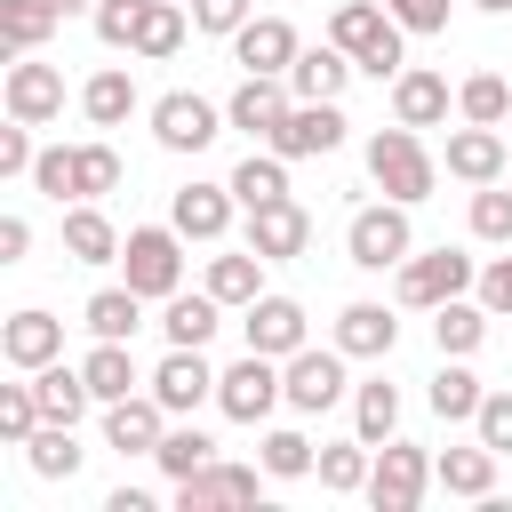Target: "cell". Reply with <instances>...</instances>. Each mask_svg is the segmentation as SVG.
I'll list each match as a JSON object with an SVG mask.
<instances>
[{
	"label": "cell",
	"instance_id": "obj_45",
	"mask_svg": "<svg viewBox=\"0 0 512 512\" xmlns=\"http://www.w3.org/2000/svg\"><path fill=\"white\" fill-rule=\"evenodd\" d=\"M144 16H152V0H96V40L136 56V32H144Z\"/></svg>",
	"mask_w": 512,
	"mask_h": 512
},
{
	"label": "cell",
	"instance_id": "obj_27",
	"mask_svg": "<svg viewBox=\"0 0 512 512\" xmlns=\"http://www.w3.org/2000/svg\"><path fill=\"white\" fill-rule=\"evenodd\" d=\"M488 304H472V296H448V304H432V344L448 352V360H472L480 352V336H488Z\"/></svg>",
	"mask_w": 512,
	"mask_h": 512
},
{
	"label": "cell",
	"instance_id": "obj_42",
	"mask_svg": "<svg viewBox=\"0 0 512 512\" xmlns=\"http://www.w3.org/2000/svg\"><path fill=\"white\" fill-rule=\"evenodd\" d=\"M184 48V0H152V16H144V32H136V56L144 64H168Z\"/></svg>",
	"mask_w": 512,
	"mask_h": 512
},
{
	"label": "cell",
	"instance_id": "obj_23",
	"mask_svg": "<svg viewBox=\"0 0 512 512\" xmlns=\"http://www.w3.org/2000/svg\"><path fill=\"white\" fill-rule=\"evenodd\" d=\"M432 480H440L448 496L488 504V496H496V448H488V440H472V448H440V456H432Z\"/></svg>",
	"mask_w": 512,
	"mask_h": 512
},
{
	"label": "cell",
	"instance_id": "obj_29",
	"mask_svg": "<svg viewBox=\"0 0 512 512\" xmlns=\"http://www.w3.org/2000/svg\"><path fill=\"white\" fill-rule=\"evenodd\" d=\"M32 392H40V416H48V424H80V416H88V400H96V392H88V376H80V368H64V360L32 368Z\"/></svg>",
	"mask_w": 512,
	"mask_h": 512
},
{
	"label": "cell",
	"instance_id": "obj_38",
	"mask_svg": "<svg viewBox=\"0 0 512 512\" xmlns=\"http://www.w3.org/2000/svg\"><path fill=\"white\" fill-rule=\"evenodd\" d=\"M368 464H376V456H368V440L352 432V440L320 448V464H312V472H320V488H328V496H360V488H368Z\"/></svg>",
	"mask_w": 512,
	"mask_h": 512
},
{
	"label": "cell",
	"instance_id": "obj_16",
	"mask_svg": "<svg viewBox=\"0 0 512 512\" xmlns=\"http://www.w3.org/2000/svg\"><path fill=\"white\" fill-rule=\"evenodd\" d=\"M296 48H304V40H296L288 16H248V24L232 32V64H240V72H288Z\"/></svg>",
	"mask_w": 512,
	"mask_h": 512
},
{
	"label": "cell",
	"instance_id": "obj_10",
	"mask_svg": "<svg viewBox=\"0 0 512 512\" xmlns=\"http://www.w3.org/2000/svg\"><path fill=\"white\" fill-rule=\"evenodd\" d=\"M344 360H352L344 344H328V352H312V344H304V352H288V360H280L288 408H296V416H320V408H336V400H344Z\"/></svg>",
	"mask_w": 512,
	"mask_h": 512
},
{
	"label": "cell",
	"instance_id": "obj_3",
	"mask_svg": "<svg viewBox=\"0 0 512 512\" xmlns=\"http://www.w3.org/2000/svg\"><path fill=\"white\" fill-rule=\"evenodd\" d=\"M120 280L136 288V296H176L184 288V232L176 224H136L128 240H120Z\"/></svg>",
	"mask_w": 512,
	"mask_h": 512
},
{
	"label": "cell",
	"instance_id": "obj_25",
	"mask_svg": "<svg viewBox=\"0 0 512 512\" xmlns=\"http://www.w3.org/2000/svg\"><path fill=\"white\" fill-rule=\"evenodd\" d=\"M208 296H216L224 312H248V304L264 296V256H256V248H232V256H208Z\"/></svg>",
	"mask_w": 512,
	"mask_h": 512
},
{
	"label": "cell",
	"instance_id": "obj_48",
	"mask_svg": "<svg viewBox=\"0 0 512 512\" xmlns=\"http://www.w3.org/2000/svg\"><path fill=\"white\" fill-rule=\"evenodd\" d=\"M32 184H40V192L64 208V200H72V144H40V160H32Z\"/></svg>",
	"mask_w": 512,
	"mask_h": 512
},
{
	"label": "cell",
	"instance_id": "obj_7",
	"mask_svg": "<svg viewBox=\"0 0 512 512\" xmlns=\"http://www.w3.org/2000/svg\"><path fill=\"white\" fill-rule=\"evenodd\" d=\"M424 488H432V456H424L416 440H384L376 464H368V504H376V512H416Z\"/></svg>",
	"mask_w": 512,
	"mask_h": 512
},
{
	"label": "cell",
	"instance_id": "obj_22",
	"mask_svg": "<svg viewBox=\"0 0 512 512\" xmlns=\"http://www.w3.org/2000/svg\"><path fill=\"white\" fill-rule=\"evenodd\" d=\"M64 256L72 264H120V224L96 200H72L64 208Z\"/></svg>",
	"mask_w": 512,
	"mask_h": 512
},
{
	"label": "cell",
	"instance_id": "obj_24",
	"mask_svg": "<svg viewBox=\"0 0 512 512\" xmlns=\"http://www.w3.org/2000/svg\"><path fill=\"white\" fill-rule=\"evenodd\" d=\"M512 160H504V136L496 128H480V120H464L456 136H448V176H464V184H496Z\"/></svg>",
	"mask_w": 512,
	"mask_h": 512
},
{
	"label": "cell",
	"instance_id": "obj_36",
	"mask_svg": "<svg viewBox=\"0 0 512 512\" xmlns=\"http://www.w3.org/2000/svg\"><path fill=\"white\" fill-rule=\"evenodd\" d=\"M352 432H360V440H368V448H384V440H392V432H400V392H392V384H384V376H376V384H360V392H352Z\"/></svg>",
	"mask_w": 512,
	"mask_h": 512
},
{
	"label": "cell",
	"instance_id": "obj_52",
	"mask_svg": "<svg viewBox=\"0 0 512 512\" xmlns=\"http://www.w3.org/2000/svg\"><path fill=\"white\" fill-rule=\"evenodd\" d=\"M192 24H200V32H224V40H232V32L248 24V0H192Z\"/></svg>",
	"mask_w": 512,
	"mask_h": 512
},
{
	"label": "cell",
	"instance_id": "obj_11",
	"mask_svg": "<svg viewBox=\"0 0 512 512\" xmlns=\"http://www.w3.org/2000/svg\"><path fill=\"white\" fill-rule=\"evenodd\" d=\"M0 96H8V120L48 128V120L64 112V72H56V64H40V56H16V64H8V80H0Z\"/></svg>",
	"mask_w": 512,
	"mask_h": 512
},
{
	"label": "cell",
	"instance_id": "obj_14",
	"mask_svg": "<svg viewBox=\"0 0 512 512\" xmlns=\"http://www.w3.org/2000/svg\"><path fill=\"white\" fill-rule=\"evenodd\" d=\"M264 480L272 472H256V464H200L192 480H176V504L184 512H216V504H264Z\"/></svg>",
	"mask_w": 512,
	"mask_h": 512
},
{
	"label": "cell",
	"instance_id": "obj_44",
	"mask_svg": "<svg viewBox=\"0 0 512 512\" xmlns=\"http://www.w3.org/2000/svg\"><path fill=\"white\" fill-rule=\"evenodd\" d=\"M40 424H48V416H40V392H32V384H0V440L24 448Z\"/></svg>",
	"mask_w": 512,
	"mask_h": 512
},
{
	"label": "cell",
	"instance_id": "obj_51",
	"mask_svg": "<svg viewBox=\"0 0 512 512\" xmlns=\"http://www.w3.org/2000/svg\"><path fill=\"white\" fill-rule=\"evenodd\" d=\"M472 296H480V304H488V312L504 320V312H512V256H496V264H480V280H472Z\"/></svg>",
	"mask_w": 512,
	"mask_h": 512
},
{
	"label": "cell",
	"instance_id": "obj_50",
	"mask_svg": "<svg viewBox=\"0 0 512 512\" xmlns=\"http://www.w3.org/2000/svg\"><path fill=\"white\" fill-rule=\"evenodd\" d=\"M32 160H40L32 128H24V120H8V128H0V176H32Z\"/></svg>",
	"mask_w": 512,
	"mask_h": 512
},
{
	"label": "cell",
	"instance_id": "obj_54",
	"mask_svg": "<svg viewBox=\"0 0 512 512\" xmlns=\"http://www.w3.org/2000/svg\"><path fill=\"white\" fill-rule=\"evenodd\" d=\"M24 248H32V224L24 216H0V264H24Z\"/></svg>",
	"mask_w": 512,
	"mask_h": 512
},
{
	"label": "cell",
	"instance_id": "obj_6",
	"mask_svg": "<svg viewBox=\"0 0 512 512\" xmlns=\"http://www.w3.org/2000/svg\"><path fill=\"white\" fill-rule=\"evenodd\" d=\"M280 400H288V384H280V360H272V352H240V360L216 376V408H224L232 424H264Z\"/></svg>",
	"mask_w": 512,
	"mask_h": 512
},
{
	"label": "cell",
	"instance_id": "obj_37",
	"mask_svg": "<svg viewBox=\"0 0 512 512\" xmlns=\"http://www.w3.org/2000/svg\"><path fill=\"white\" fill-rule=\"evenodd\" d=\"M152 464H160L168 480H192L200 464H216V440H208L200 424H168V432H160V448H152Z\"/></svg>",
	"mask_w": 512,
	"mask_h": 512
},
{
	"label": "cell",
	"instance_id": "obj_56",
	"mask_svg": "<svg viewBox=\"0 0 512 512\" xmlns=\"http://www.w3.org/2000/svg\"><path fill=\"white\" fill-rule=\"evenodd\" d=\"M48 8H56V16H80V8H88V0H48Z\"/></svg>",
	"mask_w": 512,
	"mask_h": 512
},
{
	"label": "cell",
	"instance_id": "obj_19",
	"mask_svg": "<svg viewBox=\"0 0 512 512\" xmlns=\"http://www.w3.org/2000/svg\"><path fill=\"white\" fill-rule=\"evenodd\" d=\"M240 328H248V352H272V360L304 352V304L296 296H256Z\"/></svg>",
	"mask_w": 512,
	"mask_h": 512
},
{
	"label": "cell",
	"instance_id": "obj_41",
	"mask_svg": "<svg viewBox=\"0 0 512 512\" xmlns=\"http://www.w3.org/2000/svg\"><path fill=\"white\" fill-rule=\"evenodd\" d=\"M120 192V152L112 144H72V200H104Z\"/></svg>",
	"mask_w": 512,
	"mask_h": 512
},
{
	"label": "cell",
	"instance_id": "obj_33",
	"mask_svg": "<svg viewBox=\"0 0 512 512\" xmlns=\"http://www.w3.org/2000/svg\"><path fill=\"white\" fill-rule=\"evenodd\" d=\"M232 200H240V208H272V200H288V160H280V152H248V160L232 168Z\"/></svg>",
	"mask_w": 512,
	"mask_h": 512
},
{
	"label": "cell",
	"instance_id": "obj_26",
	"mask_svg": "<svg viewBox=\"0 0 512 512\" xmlns=\"http://www.w3.org/2000/svg\"><path fill=\"white\" fill-rule=\"evenodd\" d=\"M336 344H344L352 360H384V352L400 344V320H392L384 304H344V312H336Z\"/></svg>",
	"mask_w": 512,
	"mask_h": 512
},
{
	"label": "cell",
	"instance_id": "obj_4",
	"mask_svg": "<svg viewBox=\"0 0 512 512\" xmlns=\"http://www.w3.org/2000/svg\"><path fill=\"white\" fill-rule=\"evenodd\" d=\"M480 280V264L464 256V248H424V256H408V264H392V296L408 304V312H432V304H448V296H464Z\"/></svg>",
	"mask_w": 512,
	"mask_h": 512
},
{
	"label": "cell",
	"instance_id": "obj_9",
	"mask_svg": "<svg viewBox=\"0 0 512 512\" xmlns=\"http://www.w3.org/2000/svg\"><path fill=\"white\" fill-rule=\"evenodd\" d=\"M344 128H352V120H344V104H336V96H296V104H288V120L272 128V152H280V160H320V152H336V144H344Z\"/></svg>",
	"mask_w": 512,
	"mask_h": 512
},
{
	"label": "cell",
	"instance_id": "obj_28",
	"mask_svg": "<svg viewBox=\"0 0 512 512\" xmlns=\"http://www.w3.org/2000/svg\"><path fill=\"white\" fill-rule=\"evenodd\" d=\"M360 64L336 48V40H320V48H296V64H288V88L296 96H344V80H352Z\"/></svg>",
	"mask_w": 512,
	"mask_h": 512
},
{
	"label": "cell",
	"instance_id": "obj_12",
	"mask_svg": "<svg viewBox=\"0 0 512 512\" xmlns=\"http://www.w3.org/2000/svg\"><path fill=\"white\" fill-rule=\"evenodd\" d=\"M288 104H296V88H288V72H240V88L224 96V120L272 144V128L288 120Z\"/></svg>",
	"mask_w": 512,
	"mask_h": 512
},
{
	"label": "cell",
	"instance_id": "obj_13",
	"mask_svg": "<svg viewBox=\"0 0 512 512\" xmlns=\"http://www.w3.org/2000/svg\"><path fill=\"white\" fill-rule=\"evenodd\" d=\"M144 384H152V400H160L168 416H192L200 400H216V368L200 360V344H168V360H160Z\"/></svg>",
	"mask_w": 512,
	"mask_h": 512
},
{
	"label": "cell",
	"instance_id": "obj_49",
	"mask_svg": "<svg viewBox=\"0 0 512 512\" xmlns=\"http://www.w3.org/2000/svg\"><path fill=\"white\" fill-rule=\"evenodd\" d=\"M472 432H480L496 456H512V392H488V400H480V416H472Z\"/></svg>",
	"mask_w": 512,
	"mask_h": 512
},
{
	"label": "cell",
	"instance_id": "obj_39",
	"mask_svg": "<svg viewBox=\"0 0 512 512\" xmlns=\"http://www.w3.org/2000/svg\"><path fill=\"white\" fill-rule=\"evenodd\" d=\"M56 24H64V16H56L48 0H0V40H8V56H32Z\"/></svg>",
	"mask_w": 512,
	"mask_h": 512
},
{
	"label": "cell",
	"instance_id": "obj_57",
	"mask_svg": "<svg viewBox=\"0 0 512 512\" xmlns=\"http://www.w3.org/2000/svg\"><path fill=\"white\" fill-rule=\"evenodd\" d=\"M472 8H488V16H512V0H472Z\"/></svg>",
	"mask_w": 512,
	"mask_h": 512
},
{
	"label": "cell",
	"instance_id": "obj_1",
	"mask_svg": "<svg viewBox=\"0 0 512 512\" xmlns=\"http://www.w3.org/2000/svg\"><path fill=\"white\" fill-rule=\"evenodd\" d=\"M328 40L368 72V80H400V16L392 8H376V0H336V16H328Z\"/></svg>",
	"mask_w": 512,
	"mask_h": 512
},
{
	"label": "cell",
	"instance_id": "obj_46",
	"mask_svg": "<svg viewBox=\"0 0 512 512\" xmlns=\"http://www.w3.org/2000/svg\"><path fill=\"white\" fill-rule=\"evenodd\" d=\"M312 464H320V456H312V440H304V432H288V424H280V432H264V472H272V480H304Z\"/></svg>",
	"mask_w": 512,
	"mask_h": 512
},
{
	"label": "cell",
	"instance_id": "obj_53",
	"mask_svg": "<svg viewBox=\"0 0 512 512\" xmlns=\"http://www.w3.org/2000/svg\"><path fill=\"white\" fill-rule=\"evenodd\" d=\"M400 16V32H448V0H384Z\"/></svg>",
	"mask_w": 512,
	"mask_h": 512
},
{
	"label": "cell",
	"instance_id": "obj_5",
	"mask_svg": "<svg viewBox=\"0 0 512 512\" xmlns=\"http://www.w3.org/2000/svg\"><path fill=\"white\" fill-rule=\"evenodd\" d=\"M344 248H352L360 272H392V264H408V256H416L408 200H376V208H360V216L344 224Z\"/></svg>",
	"mask_w": 512,
	"mask_h": 512
},
{
	"label": "cell",
	"instance_id": "obj_32",
	"mask_svg": "<svg viewBox=\"0 0 512 512\" xmlns=\"http://www.w3.org/2000/svg\"><path fill=\"white\" fill-rule=\"evenodd\" d=\"M80 376H88V392H96V400H128V392L144 384V376H136V352H128V344H112V336H96V352L80 360Z\"/></svg>",
	"mask_w": 512,
	"mask_h": 512
},
{
	"label": "cell",
	"instance_id": "obj_20",
	"mask_svg": "<svg viewBox=\"0 0 512 512\" xmlns=\"http://www.w3.org/2000/svg\"><path fill=\"white\" fill-rule=\"evenodd\" d=\"M0 352H8V368H48V360H64V320L56 312H8V328H0Z\"/></svg>",
	"mask_w": 512,
	"mask_h": 512
},
{
	"label": "cell",
	"instance_id": "obj_17",
	"mask_svg": "<svg viewBox=\"0 0 512 512\" xmlns=\"http://www.w3.org/2000/svg\"><path fill=\"white\" fill-rule=\"evenodd\" d=\"M248 248H256L264 264H288V256H304V248H312V216H304L296 200L248 208Z\"/></svg>",
	"mask_w": 512,
	"mask_h": 512
},
{
	"label": "cell",
	"instance_id": "obj_35",
	"mask_svg": "<svg viewBox=\"0 0 512 512\" xmlns=\"http://www.w3.org/2000/svg\"><path fill=\"white\" fill-rule=\"evenodd\" d=\"M80 112H88L96 128H120V120L136 112V80H128L120 64H104V72H96V80L80 88Z\"/></svg>",
	"mask_w": 512,
	"mask_h": 512
},
{
	"label": "cell",
	"instance_id": "obj_18",
	"mask_svg": "<svg viewBox=\"0 0 512 512\" xmlns=\"http://www.w3.org/2000/svg\"><path fill=\"white\" fill-rule=\"evenodd\" d=\"M232 184H184L176 200H168V224L184 232V240H224L232 232Z\"/></svg>",
	"mask_w": 512,
	"mask_h": 512
},
{
	"label": "cell",
	"instance_id": "obj_30",
	"mask_svg": "<svg viewBox=\"0 0 512 512\" xmlns=\"http://www.w3.org/2000/svg\"><path fill=\"white\" fill-rule=\"evenodd\" d=\"M424 400H432V416H440V424H472V416H480V400H488V384H480L464 360H448V352H440V376H432V392H424Z\"/></svg>",
	"mask_w": 512,
	"mask_h": 512
},
{
	"label": "cell",
	"instance_id": "obj_55",
	"mask_svg": "<svg viewBox=\"0 0 512 512\" xmlns=\"http://www.w3.org/2000/svg\"><path fill=\"white\" fill-rule=\"evenodd\" d=\"M104 512H152V496H144V488H112V496H104Z\"/></svg>",
	"mask_w": 512,
	"mask_h": 512
},
{
	"label": "cell",
	"instance_id": "obj_40",
	"mask_svg": "<svg viewBox=\"0 0 512 512\" xmlns=\"http://www.w3.org/2000/svg\"><path fill=\"white\" fill-rule=\"evenodd\" d=\"M24 456H32V472H40V480H72L88 448L72 440V424H40V432L24 440Z\"/></svg>",
	"mask_w": 512,
	"mask_h": 512
},
{
	"label": "cell",
	"instance_id": "obj_15",
	"mask_svg": "<svg viewBox=\"0 0 512 512\" xmlns=\"http://www.w3.org/2000/svg\"><path fill=\"white\" fill-rule=\"evenodd\" d=\"M160 432H168V408H160L152 392L104 400V448H120V456H152V448H160Z\"/></svg>",
	"mask_w": 512,
	"mask_h": 512
},
{
	"label": "cell",
	"instance_id": "obj_21",
	"mask_svg": "<svg viewBox=\"0 0 512 512\" xmlns=\"http://www.w3.org/2000/svg\"><path fill=\"white\" fill-rule=\"evenodd\" d=\"M392 120L440 128V120H448V80H440L432 64H400V80H392Z\"/></svg>",
	"mask_w": 512,
	"mask_h": 512
},
{
	"label": "cell",
	"instance_id": "obj_31",
	"mask_svg": "<svg viewBox=\"0 0 512 512\" xmlns=\"http://www.w3.org/2000/svg\"><path fill=\"white\" fill-rule=\"evenodd\" d=\"M80 320H88V336H112V344H128L136 328H144V296L120 280V288H96L88 304H80Z\"/></svg>",
	"mask_w": 512,
	"mask_h": 512
},
{
	"label": "cell",
	"instance_id": "obj_34",
	"mask_svg": "<svg viewBox=\"0 0 512 512\" xmlns=\"http://www.w3.org/2000/svg\"><path fill=\"white\" fill-rule=\"evenodd\" d=\"M216 320H224V304H216L208 288H200V296H184V288H176V296H168V312H160V328H168V344H200V352H208V336H216Z\"/></svg>",
	"mask_w": 512,
	"mask_h": 512
},
{
	"label": "cell",
	"instance_id": "obj_47",
	"mask_svg": "<svg viewBox=\"0 0 512 512\" xmlns=\"http://www.w3.org/2000/svg\"><path fill=\"white\" fill-rule=\"evenodd\" d=\"M472 240L512 248V192H496V184H480V192H472Z\"/></svg>",
	"mask_w": 512,
	"mask_h": 512
},
{
	"label": "cell",
	"instance_id": "obj_8",
	"mask_svg": "<svg viewBox=\"0 0 512 512\" xmlns=\"http://www.w3.org/2000/svg\"><path fill=\"white\" fill-rule=\"evenodd\" d=\"M224 128H232L224 104H208V96H192V88H168V96L152 104V136H160V152H208Z\"/></svg>",
	"mask_w": 512,
	"mask_h": 512
},
{
	"label": "cell",
	"instance_id": "obj_43",
	"mask_svg": "<svg viewBox=\"0 0 512 512\" xmlns=\"http://www.w3.org/2000/svg\"><path fill=\"white\" fill-rule=\"evenodd\" d=\"M456 112L480 120V128H504V120H512V88H504L496 72H472V80L456 88Z\"/></svg>",
	"mask_w": 512,
	"mask_h": 512
},
{
	"label": "cell",
	"instance_id": "obj_2",
	"mask_svg": "<svg viewBox=\"0 0 512 512\" xmlns=\"http://www.w3.org/2000/svg\"><path fill=\"white\" fill-rule=\"evenodd\" d=\"M368 176H376V192L384 200H432V184H440V160L424 152V136L408 128V120H392V128H376L368 136Z\"/></svg>",
	"mask_w": 512,
	"mask_h": 512
}]
</instances>
